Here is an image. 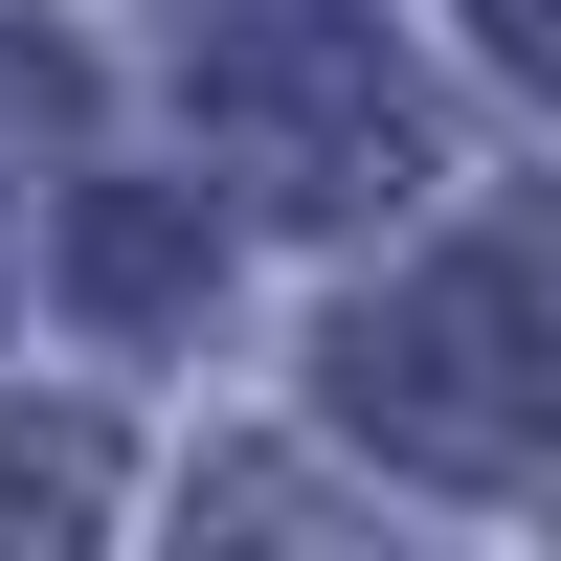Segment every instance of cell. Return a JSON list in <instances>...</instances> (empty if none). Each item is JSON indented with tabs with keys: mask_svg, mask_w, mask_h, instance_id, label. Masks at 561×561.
Instances as JSON below:
<instances>
[{
	"mask_svg": "<svg viewBox=\"0 0 561 561\" xmlns=\"http://www.w3.org/2000/svg\"><path fill=\"white\" fill-rule=\"evenodd\" d=\"M539 382H561V293L494 270V248L337 337V404H359L382 449H427V472H517V449H539Z\"/></svg>",
	"mask_w": 561,
	"mask_h": 561,
	"instance_id": "cell-1",
	"label": "cell"
},
{
	"mask_svg": "<svg viewBox=\"0 0 561 561\" xmlns=\"http://www.w3.org/2000/svg\"><path fill=\"white\" fill-rule=\"evenodd\" d=\"M225 135H248V180L293 225H337V203H382L404 180V90H382V45H225Z\"/></svg>",
	"mask_w": 561,
	"mask_h": 561,
	"instance_id": "cell-2",
	"label": "cell"
},
{
	"mask_svg": "<svg viewBox=\"0 0 561 561\" xmlns=\"http://www.w3.org/2000/svg\"><path fill=\"white\" fill-rule=\"evenodd\" d=\"M494 45H517V68H539V90H561V0H494Z\"/></svg>",
	"mask_w": 561,
	"mask_h": 561,
	"instance_id": "cell-3",
	"label": "cell"
}]
</instances>
